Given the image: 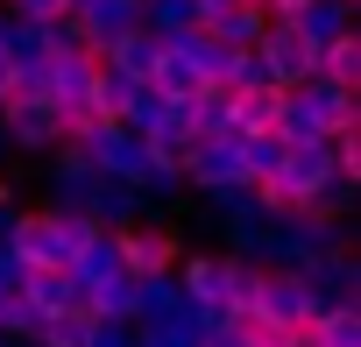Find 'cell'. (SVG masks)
Instances as JSON below:
<instances>
[{"instance_id":"7c38bea8","label":"cell","mask_w":361,"mask_h":347,"mask_svg":"<svg viewBox=\"0 0 361 347\" xmlns=\"http://www.w3.org/2000/svg\"><path fill=\"white\" fill-rule=\"evenodd\" d=\"M114 241H121V269H128V276H170V269H177V234L156 227V220H135V227H121Z\"/></svg>"},{"instance_id":"44dd1931","label":"cell","mask_w":361,"mask_h":347,"mask_svg":"<svg viewBox=\"0 0 361 347\" xmlns=\"http://www.w3.org/2000/svg\"><path fill=\"white\" fill-rule=\"evenodd\" d=\"M227 99H234V135H276V106H283L276 85H262V92H227Z\"/></svg>"},{"instance_id":"4316f807","label":"cell","mask_w":361,"mask_h":347,"mask_svg":"<svg viewBox=\"0 0 361 347\" xmlns=\"http://www.w3.org/2000/svg\"><path fill=\"white\" fill-rule=\"evenodd\" d=\"M36 347H85V312H57V319H36L29 333Z\"/></svg>"},{"instance_id":"2e32d148","label":"cell","mask_w":361,"mask_h":347,"mask_svg":"<svg viewBox=\"0 0 361 347\" xmlns=\"http://www.w3.org/2000/svg\"><path fill=\"white\" fill-rule=\"evenodd\" d=\"M22 298H29V312H36V319H57V312H85V291L71 284V269H29Z\"/></svg>"},{"instance_id":"d6986e66","label":"cell","mask_w":361,"mask_h":347,"mask_svg":"<svg viewBox=\"0 0 361 347\" xmlns=\"http://www.w3.org/2000/svg\"><path fill=\"white\" fill-rule=\"evenodd\" d=\"M298 347H361V305H326L312 326H298Z\"/></svg>"},{"instance_id":"52a82bcc","label":"cell","mask_w":361,"mask_h":347,"mask_svg":"<svg viewBox=\"0 0 361 347\" xmlns=\"http://www.w3.org/2000/svg\"><path fill=\"white\" fill-rule=\"evenodd\" d=\"M319 312H326V305H319V291H312L298 269H262V284H255V319L298 333V326H312Z\"/></svg>"},{"instance_id":"7402d4cb","label":"cell","mask_w":361,"mask_h":347,"mask_svg":"<svg viewBox=\"0 0 361 347\" xmlns=\"http://www.w3.org/2000/svg\"><path fill=\"white\" fill-rule=\"evenodd\" d=\"M234 163H241L248 185H269L276 163H283V142H276V135H234Z\"/></svg>"},{"instance_id":"8fae6325","label":"cell","mask_w":361,"mask_h":347,"mask_svg":"<svg viewBox=\"0 0 361 347\" xmlns=\"http://www.w3.org/2000/svg\"><path fill=\"white\" fill-rule=\"evenodd\" d=\"M71 29H78V43L99 57L106 43H121V36L142 29V0H78V8H71Z\"/></svg>"},{"instance_id":"f1b7e54d","label":"cell","mask_w":361,"mask_h":347,"mask_svg":"<svg viewBox=\"0 0 361 347\" xmlns=\"http://www.w3.org/2000/svg\"><path fill=\"white\" fill-rule=\"evenodd\" d=\"M36 333V312L22 291H0V340H29Z\"/></svg>"},{"instance_id":"1f68e13d","label":"cell","mask_w":361,"mask_h":347,"mask_svg":"<svg viewBox=\"0 0 361 347\" xmlns=\"http://www.w3.org/2000/svg\"><path fill=\"white\" fill-rule=\"evenodd\" d=\"M15 213H22V206H0V248H8V227H15Z\"/></svg>"},{"instance_id":"ba28073f","label":"cell","mask_w":361,"mask_h":347,"mask_svg":"<svg viewBox=\"0 0 361 347\" xmlns=\"http://www.w3.org/2000/svg\"><path fill=\"white\" fill-rule=\"evenodd\" d=\"M0 135H8V149H22V156H57L71 128H64V114L50 99H8L0 106Z\"/></svg>"},{"instance_id":"277c9868","label":"cell","mask_w":361,"mask_h":347,"mask_svg":"<svg viewBox=\"0 0 361 347\" xmlns=\"http://www.w3.org/2000/svg\"><path fill=\"white\" fill-rule=\"evenodd\" d=\"M326 185H340V178H333V149H326V142H298V149H283L276 178L255 185V192H262L269 213H312Z\"/></svg>"},{"instance_id":"836d02e7","label":"cell","mask_w":361,"mask_h":347,"mask_svg":"<svg viewBox=\"0 0 361 347\" xmlns=\"http://www.w3.org/2000/svg\"><path fill=\"white\" fill-rule=\"evenodd\" d=\"M347 8H354V0H347Z\"/></svg>"},{"instance_id":"e0dca14e","label":"cell","mask_w":361,"mask_h":347,"mask_svg":"<svg viewBox=\"0 0 361 347\" xmlns=\"http://www.w3.org/2000/svg\"><path fill=\"white\" fill-rule=\"evenodd\" d=\"M290 29H298L312 50H326V43H340V36L354 29V8H347V0H305Z\"/></svg>"},{"instance_id":"83f0119b","label":"cell","mask_w":361,"mask_h":347,"mask_svg":"<svg viewBox=\"0 0 361 347\" xmlns=\"http://www.w3.org/2000/svg\"><path fill=\"white\" fill-rule=\"evenodd\" d=\"M0 15H15V22H36V29H50V22H71V0H0Z\"/></svg>"},{"instance_id":"ac0fdd59","label":"cell","mask_w":361,"mask_h":347,"mask_svg":"<svg viewBox=\"0 0 361 347\" xmlns=\"http://www.w3.org/2000/svg\"><path fill=\"white\" fill-rule=\"evenodd\" d=\"M99 71H114V78H135V85H149V71H156V36H149V29H135V36L106 43V50H99Z\"/></svg>"},{"instance_id":"7a4b0ae2","label":"cell","mask_w":361,"mask_h":347,"mask_svg":"<svg viewBox=\"0 0 361 347\" xmlns=\"http://www.w3.org/2000/svg\"><path fill=\"white\" fill-rule=\"evenodd\" d=\"M64 149L71 156H85L99 178H114V185H135V192H149V178H156V156H149V142L135 135V128H121V121H78L71 135H64Z\"/></svg>"},{"instance_id":"5bb4252c","label":"cell","mask_w":361,"mask_h":347,"mask_svg":"<svg viewBox=\"0 0 361 347\" xmlns=\"http://www.w3.org/2000/svg\"><path fill=\"white\" fill-rule=\"evenodd\" d=\"M199 29H206V36H213L220 50H255V43H262V29H269V15L255 8V0H234V8H220V15H206Z\"/></svg>"},{"instance_id":"9c48e42d","label":"cell","mask_w":361,"mask_h":347,"mask_svg":"<svg viewBox=\"0 0 361 347\" xmlns=\"http://www.w3.org/2000/svg\"><path fill=\"white\" fill-rule=\"evenodd\" d=\"M234 255L220 248V255H177V291H185V305H199V312H227L234 305Z\"/></svg>"},{"instance_id":"30bf717a","label":"cell","mask_w":361,"mask_h":347,"mask_svg":"<svg viewBox=\"0 0 361 347\" xmlns=\"http://www.w3.org/2000/svg\"><path fill=\"white\" fill-rule=\"evenodd\" d=\"M255 57H262V71H269V85H276V92H290V85L319 78V50H312L290 22H269V29H262V43H255Z\"/></svg>"},{"instance_id":"cb8c5ba5","label":"cell","mask_w":361,"mask_h":347,"mask_svg":"<svg viewBox=\"0 0 361 347\" xmlns=\"http://www.w3.org/2000/svg\"><path fill=\"white\" fill-rule=\"evenodd\" d=\"M142 29H149L156 43H170V36L199 29V8H192V0H142Z\"/></svg>"},{"instance_id":"d4e9b609","label":"cell","mask_w":361,"mask_h":347,"mask_svg":"<svg viewBox=\"0 0 361 347\" xmlns=\"http://www.w3.org/2000/svg\"><path fill=\"white\" fill-rule=\"evenodd\" d=\"M319 78H326V85H347V92L361 85V36H354V29L319 50Z\"/></svg>"},{"instance_id":"3957f363","label":"cell","mask_w":361,"mask_h":347,"mask_svg":"<svg viewBox=\"0 0 361 347\" xmlns=\"http://www.w3.org/2000/svg\"><path fill=\"white\" fill-rule=\"evenodd\" d=\"M85 234H92L85 220L36 206V213H15L8 248H15V262H22V269H71V255H78V241H85Z\"/></svg>"},{"instance_id":"5b68a950","label":"cell","mask_w":361,"mask_h":347,"mask_svg":"<svg viewBox=\"0 0 361 347\" xmlns=\"http://www.w3.org/2000/svg\"><path fill=\"white\" fill-rule=\"evenodd\" d=\"M333 248H347L340 220H319V213H276V220H269V255H262V269H312V262H326Z\"/></svg>"},{"instance_id":"8992f818","label":"cell","mask_w":361,"mask_h":347,"mask_svg":"<svg viewBox=\"0 0 361 347\" xmlns=\"http://www.w3.org/2000/svg\"><path fill=\"white\" fill-rule=\"evenodd\" d=\"M43 78H50V106L64 114V128L92 121V85H99V57L92 50H50Z\"/></svg>"},{"instance_id":"603a6c76","label":"cell","mask_w":361,"mask_h":347,"mask_svg":"<svg viewBox=\"0 0 361 347\" xmlns=\"http://www.w3.org/2000/svg\"><path fill=\"white\" fill-rule=\"evenodd\" d=\"M163 50H170V57H185V64L199 71V85H213V78H220V64H227V50H220L206 29H185V36H170Z\"/></svg>"},{"instance_id":"6da1fadb","label":"cell","mask_w":361,"mask_h":347,"mask_svg":"<svg viewBox=\"0 0 361 347\" xmlns=\"http://www.w3.org/2000/svg\"><path fill=\"white\" fill-rule=\"evenodd\" d=\"M347 128H361V99H354L347 85H326V78L290 85L283 106H276V142H283V149H298V142H333V135H347Z\"/></svg>"},{"instance_id":"f546056e","label":"cell","mask_w":361,"mask_h":347,"mask_svg":"<svg viewBox=\"0 0 361 347\" xmlns=\"http://www.w3.org/2000/svg\"><path fill=\"white\" fill-rule=\"evenodd\" d=\"M85 347H135V326H114V319H85Z\"/></svg>"},{"instance_id":"484cf974","label":"cell","mask_w":361,"mask_h":347,"mask_svg":"<svg viewBox=\"0 0 361 347\" xmlns=\"http://www.w3.org/2000/svg\"><path fill=\"white\" fill-rule=\"evenodd\" d=\"M213 206H220V220H227V227H248V220H269V206H262V192H255V185H227V192H220Z\"/></svg>"},{"instance_id":"4dcf8cb0","label":"cell","mask_w":361,"mask_h":347,"mask_svg":"<svg viewBox=\"0 0 361 347\" xmlns=\"http://www.w3.org/2000/svg\"><path fill=\"white\" fill-rule=\"evenodd\" d=\"M29 284V269L15 262V248H0V291H22Z\"/></svg>"},{"instance_id":"ffe728a7","label":"cell","mask_w":361,"mask_h":347,"mask_svg":"<svg viewBox=\"0 0 361 347\" xmlns=\"http://www.w3.org/2000/svg\"><path fill=\"white\" fill-rule=\"evenodd\" d=\"M177 312H185L177 276H135V326H170Z\"/></svg>"},{"instance_id":"9a60e30c","label":"cell","mask_w":361,"mask_h":347,"mask_svg":"<svg viewBox=\"0 0 361 347\" xmlns=\"http://www.w3.org/2000/svg\"><path fill=\"white\" fill-rule=\"evenodd\" d=\"M312 291H319V305H354V291H361V262H354V248H333L326 262H312V269H298Z\"/></svg>"},{"instance_id":"4fadbf2b","label":"cell","mask_w":361,"mask_h":347,"mask_svg":"<svg viewBox=\"0 0 361 347\" xmlns=\"http://www.w3.org/2000/svg\"><path fill=\"white\" fill-rule=\"evenodd\" d=\"M114 276H128V269H121V241H114L106 227H92V234L78 241V255H71V284H78V291H99V284H114Z\"/></svg>"},{"instance_id":"d6a6232c","label":"cell","mask_w":361,"mask_h":347,"mask_svg":"<svg viewBox=\"0 0 361 347\" xmlns=\"http://www.w3.org/2000/svg\"><path fill=\"white\" fill-rule=\"evenodd\" d=\"M0 149H8V135H0Z\"/></svg>"}]
</instances>
